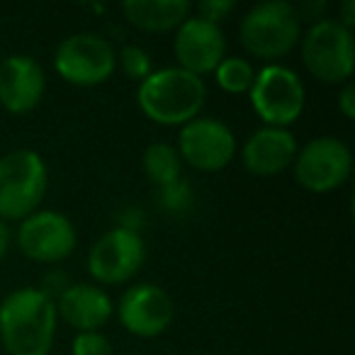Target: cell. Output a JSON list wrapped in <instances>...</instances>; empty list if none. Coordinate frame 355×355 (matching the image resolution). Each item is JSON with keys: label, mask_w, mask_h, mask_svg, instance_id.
I'll return each instance as SVG.
<instances>
[{"label": "cell", "mask_w": 355, "mask_h": 355, "mask_svg": "<svg viewBox=\"0 0 355 355\" xmlns=\"http://www.w3.org/2000/svg\"><path fill=\"white\" fill-rule=\"evenodd\" d=\"M146 263L141 234L127 227H112L88 251V272L98 287H117L137 277Z\"/></svg>", "instance_id": "9c48e42d"}, {"label": "cell", "mask_w": 355, "mask_h": 355, "mask_svg": "<svg viewBox=\"0 0 355 355\" xmlns=\"http://www.w3.org/2000/svg\"><path fill=\"white\" fill-rule=\"evenodd\" d=\"M71 285V280H69V275H66L64 270H59V268H54V270H49V272H44V277H42V282H40V290L44 292L49 300H59L61 295L66 292V287Z\"/></svg>", "instance_id": "cb8c5ba5"}, {"label": "cell", "mask_w": 355, "mask_h": 355, "mask_svg": "<svg viewBox=\"0 0 355 355\" xmlns=\"http://www.w3.org/2000/svg\"><path fill=\"white\" fill-rule=\"evenodd\" d=\"M302 61L321 83H348L355 71V40L331 17L309 25L300 40Z\"/></svg>", "instance_id": "5b68a950"}, {"label": "cell", "mask_w": 355, "mask_h": 355, "mask_svg": "<svg viewBox=\"0 0 355 355\" xmlns=\"http://www.w3.org/2000/svg\"><path fill=\"white\" fill-rule=\"evenodd\" d=\"M243 49L263 61H275L292 54L302 40V20L297 6L287 0H266L253 6L239 22Z\"/></svg>", "instance_id": "277c9868"}, {"label": "cell", "mask_w": 355, "mask_h": 355, "mask_svg": "<svg viewBox=\"0 0 355 355\" xmlns=\"http://www.w3.org/2000/svg\"><path fill=\"white\" fill-rule=\"evenodd\" d=\"M54 304L59 319H64L78 334L100 331L114 314L110 295L95 282H71Z\"/></svg>", "instance_id": "2e32d148"}, {"label": "cell", "mask_w": 355, "mask_h": 355, "mask_svg": "<svg viewBox=\"0 0 355 355\" xmlns=\"http://www.w3.org/2000/svg\"><path fill=\"white\" fill-rule=\"evenodd\" d=\"M188 0H127L122 3V15L129 25L144 32L178 30L190 17Z\"/></svg>", "instance_id": "e0dca14e"}, {"label": "cell", "mask_w": 355, "mask_h": 355, "mask_svg": "<svg viewBox=\"0 0 355 355\" xmlns=\"http://www.w3.org/2000/svg\"><path fill=\"white\" fill-rule=\"evenodd\" d=\"M117 61L122 64V71L127 78L139 80L141 83L148 73H151V54L139 44H127L122 46V51L117 54Z\"/></svg>", "instance_id": "ffe728a7"}, {"label": "cell", "mask_w": 355, "mask_h": 355, "mask_svg": "<svg viewBox=\"0 0 355 355\" xmlns=\"http://www.w3.org/2000/svg\"><path fill=\"white\" fill-rule=\"evenodd\" d=\"M10 243H12V232L8 229V224L0 219V263L6 261L8 251H10Z\"/></svg>", "instance_id": "83f0119b"}, {"label": "cell", "mask_w": 355, "mask_h": 355, "mask_svg": "<svg viewBox=\"0 0 355 355\" xmlns=\"http://www.w3.org/2000/svg\"><path fill=\"white\" fill-rule=\"evenodd\" d=\"M175 148L180 153V161L193 166L195 171L217 173L236 156V137L227 122L200 114L180 127Z\"/></svg>", "instance_id": "8fae6325"}, {"label": "cell", "mask_w": 355, "mask_h": 355, "mask_svg": "<svg viewBox=\"0 0 355 355\" xmlns=\"http://www.w3.org/2000/svg\"><path fill=\"white\" fill-rule=\"evenodd\" d=\"M297 156V139L290 129L261 127L246 139L241 161L251 175L272 178L292 166Z\"/></svg>", "instance_id": "9a60e30c"}, {"label": "cell", "mask_w": 355, "mask_h": 355, "mask_svg": "<svg viewBox=\"0 0 355 355\" xmlns=\"http://www.w3.org/2000/svg\"><path fill=\"white\" fill-rule=\"evenodd\" d=\"M295 180L300 188L314 195L338 190L353 171V153L345 141L336 137H316L297 148L292 161Z\"/></svg>", "instance_id": "ba28073f"}, {"label": "cell", "mask_w": 355, "mask_h": 355, "mask_svg": "<svg viewBox=\"0 0 355 355\" xmlns=\"http://www.w3.org/2000/svg\"><path fill=\"white\" fill-rule=\"evenodd\" d=\"M127 355H132V353H127Z\"/></svg>", "instance_id": "f1b7e54d"}, {"label": "cell", "mask_w": 355, "mask_h": 355, "mask_svg": "<svg viewBox=\"0 0 355 355\" xmlns=\"http://www.w3.org/2000/svg\"><path fill=\"white\" fill-rule=\"evenodd\" d=\"M161 200H163V205H166L171 212H183L185 207L190 205V185H188V180H178L175 185H171V188H166V190H161Z\"/></svg>", "instance_id": "603a6c76"}, {"label": "cell", "mask_w": 355, "mask_h": 355, "mask_svg": "<svg viewBox=\"0 0 355 355\" xmlns=\"http://www.w3.org/2000/svg\"><path fill=\"white\" fill-rule=\"evenodd\" d=\"M49 190V168L35 148H12L0 156V219L22 222L42 209Z\"/></svg>", "instance_id": "3957f363"}, {"label": "cell", "mask_w": 355, "mask_h": 355, "mask_svg": "<svg viewBox=\"0 0 355 355\" xmlns=\"http://www.w3.org/2000/svg\"><path fill=\"white\" fill-rule=\"evenodd\" d=\"M253 78H256V69H253L251 61L241 59V56H224L222 64L214 69V80L229 95L248 93Z\"/></svg>", "instance_id": "d6986e66"}, {"label": "cell", "mask_w": 355, "mask_h": 355, "mask_svg": "<svg viewBox=\"0 0 355 355\" xmlns=\"http://www.w3.org/2000/svg\"><path fill=\"white\" fill-rule=\"evenodd\" d=\"M15 243L25 258L42 266H56L73 256L78 232L73 222L59 209H37L25 217L15 232Z\"/></svg>", "instance_id": "30bf717a"}, {"label": "cell", "mask_w": 355, "mask_h": 355, "mask_svg": "<svg viewBox=\"0 0 355 355\" xmlns=\"http://www.w3.org/2000/svg\"><path fill=\"white\" fill-rule=\"evenodd\" d=\"M117 319L124 331L137 338H156L166 334L175 316L171 295L156 282H137L127 287L117 302Z\"/></svg>", "instance_id": "7c38bea8"}, {"label": "cell", "mask_w": 355, "mask_h": 355, "mask_svg": "<svg viewBox=\"0 0 355 355\" xmlns=\"http://www.w3.org/2000/svg\"><path fill=\"white\" fill-rule=\"evenodd\" d=\"M234 10H236V3H234V0H205V3L198 6V17L212 22V25H219V22L227 20Z\"/></svg>", "instance_id": "7402d4cb"}, {"label": "cell", "mask_w": 355, "mask_h": 355, "mask_svg": "<svg viewBox=\"0 0 355 355\" xmlns=\"http://www.w3.org/2000/svg\"><path fill=\"white\" fill-rule=\"evenodd\" d=\"M338 110H340V114H343L345 119H355V85H353V80L343 83V88H340Z\"/></svg>", "instance_id": "484cf974"}, {"label": "cell", "mask_w": 355, "mask_h": 355, "mask_svg": "<svg viewBox=\"0 0 355 355\" xmlns=\"http://www.w3.org/2000/svg\"><path fill=\"white\" fill-rule=\"evenodd\" d=\"M326 10H329V6H326L324 0H319V3L309 0V3H304V6L297 8V15H300V20H306L309 25H314V22L324 20Z\"/></svg>", "instance_id": "d4e9b609"}, {"label": "cell", "mask_w": 355, "mask_h": 355, "mask_svg": "<svg viewBox=\"0 0 355 355\" xmlns=\"http://www.w3.org/2000/svg\"><path fill=\"white\" fill-rule=\"evenodd\" d=\"M0 350H3V348H0Z\"/></svg>", "instance_id": "f546056e"}, {"label": "cell", "mask_w": 355, "mask_h": 355, "mask_svg": "<svg viewBox=\"0 0 355 355\" xmlns=\"http://www.w3.org/2000/svg\"><path fill=\"white\" fill-rule=\"evenodd\" d=\"M248 100L266 127L287 129L304 112L306 90L297 71L282 64H268L256 71Z\"/></svg>", "instance_id": "8992f818"}, {"label": "cell", "mask_w": 355, "mask_h": 355, "mask_svg": "<svg viewBox=\"0 0 355 355\" xmlns=\"http://www.w3.org/2000/svg\"><path fill=\"white\" fill-rule=\"evenodd\" d=\"M173 54H175L178 69L200 76V78L214 73V69L227 56V40H224L222 27L212 25L198 15H190L175 30Z\"/></svg>", "instance_id": "4fadbf2b"}, {"label": "cell", "mask_w": 355, "mask_h": 355, "mask_svg": "<svg viewBox=\"0 0 355 355\" xmlns=\"http://www.w3.org/2000/svg\"><path fill=\"white\" fill-rule=\"evenodd\" d=\"M137 103L144 117L161 127H183L200 117L207 103L205 78L193 76L178 66L151 71L139 83Z\"/></svg>", "instance_id": "7a4b0ae2"}, {"label": "cell", "mask_w": 355, "mask_h": 355, "mask_svg": "<svg viewBox=\"0 0 355 355\" xmlns=\"http://www.w3.org/2000/svg\"><path fill=\"white\" fill-rule=\"evenodd\" d=\"M56 326V304L40 287H17L0 302V348L8 355H49Z\"/></svg>", "instance_id": "6da1fadb"}, {"label": "cell", "mask_w": 355, "mask_h": 355, "mask_svg": "<svg viewBox=\"0 0 355 355\" xmlns=\"http://www.w3.org/2000/svg\"><path fill=\"white\" fill-rule=\"evenodd\" d=\"M54 69L76 88H95L112 78L117 69V51L103 35L76 32L56 46Z\"/></svg>", "instance_id": "52a82bcc"}, {"label": "cell", "mask_w": 355, "mask_h": 355, "mask_svg": "<svg viewBox=\"0 0 355 355\" xmlns=\"http://www.w3.org/2000/svg\"><path fill=\"white\" fill-rule=\"evenodd\" d=\"M46 93V73L30 54H10L0 61V107L10 114L32 112Z\"/></svg>", "instance_id": "5bb4252c"}, {"label": "cell", "mask_w": 355, "mask_h": 355, "mask_svg": "<svg viewBox=\"0 0 355 355\" xmlns=\"http://www.w3.org/2000/svg\"><path fill=\"white\" fill-rule=\"evenodd\" d=\"M71 355H114L110 338L100 331H83L73 336Z\"/></svg>", "instance_id": "44dd1931"}, {"label": "cell", "mask_w": 355, "mask_h": 355, "mask_svg": "<svg viewBox=\"0 0 355 355\" xmlns=\"http://www.w3.org/2000/svg\"><path fill=\"white\" fill-rule=\"evenodd\" d=\"M141 166L146 178L158 190H166L171 185H175L178 180H183V161H180V153H178V148L173 144H148L141 156Z\"/></svg>", "instance_id": "ac0fdd59"}, {"label": "cell", "mask_w": 355, "mask_h": 355, "mask_svg": "<svg viewBox=\"0 0 355 355\" xmlns=\"http://www.w3.org/2000/svg\"><path fill=\"white\" fill-rule=\"evenodd\" d=\"M338 25H343L345 30L353 32V25H355V0H345L343 6H340V15H338Z\"/></svg>", "instance_id": "4316f807"}]
</instances>
